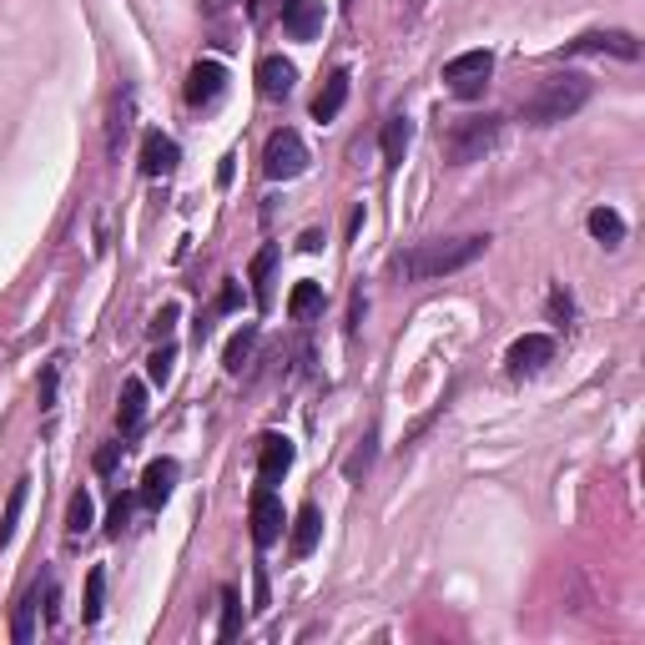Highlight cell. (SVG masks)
<instances>
[{
  "mask_svg": "<svg viewBox=\"0 0 645 645\" xmlns=\"http://www.w3.org/2000/svg\"><path fill=\"white\" fill-rule=\"evenodd\" d=\"M484 248H489V237L484 233L439 237V243H419V248H409L394 268H398V277H409V283H429V277H449V273H459V268H469L474 258H484Z\"/></svg>",
  "mask_w": 645,
  "mask_h": 645,
  "instance_id": "cell-1",
  "label": "cell"
},
{
  "mask_svg": "<svg viewBox=\"0 0 645 645\" xmlns=\"http://www.w3.org/2000/svg\"><path fill=\"white\" fill-rule=\"evenodd\" d=\"M585 101H591V82H585V76H549V82L539 86V97L524 101V122L530 126L570 122Z\"/></svg>",
  "mask_w": 645,
  "mask_h": 645,
  "instance_id": "cell-2",
  "label": "cell"
},
{
  "mask_svg": "<svg viewBox=\"0 0 645 645\" xmlns=\"http://www.w3.org/2000/svg\"><path fill=\"white\" fill-rule=\"evenodd\" d=\"M495 137H499V116H464V122H454L444 132V157L454 166H469L495 147Z\"/></svg>",
  "mask_w": 645,
  "mask_h": 645,
  "instance_id": "cell-3",
  "label": "cell"
},
{
  "mask_svg": "<svg viewBox=\"0 0 645 645\" xmlns=\"http://www.w3.org/2000/svg\"><path fill=\"white\" fill-rule=\"evenodd\" d=\"M262 172L273 182H293L308 172V141L293 132V126H283V132H273L268 137V147H262Z\"/></svg>",
  "mask_w": 645,
  "mask_h": 645,
  "instance_id": "cell-4",
  "label": "cell"
},
{
  "mask_svg": "<svg viewBox=\"0 0 645 645\" xmlns=\"http://www.w3.org/2000/svg\"><path fill=\"white\" fill-rule=\"evenodd\" d=\"M489 76H495V55L489 51H464L454 55L449 66H444V86H449L459 101H474L489 86Z\"/></svg>",
  "mask_w": 645,
  "mask_h": 645,
  "instance_id": "cell-5",
  "label": "cell"
},
{
  "mask_svg": "<svg viewBox=\"0 0 645 645\" xmlns=\"http://www.w3.org/2000/svg\"><path fill=\"white\" fill-rule=\"evenodd\" d=\"M248 520H252V545L258 549L277 545V535H283V499H277L268 484L248 499Z\"/></svg>",
  "mask_w": 645,
  "mask_h": 645,
  "instance_id": "cell-6",
  "label": "cell"
},
{
  "mask_svg": "<svg viewBox=\"0 0 645 645\" xmlns=\"http://www.w3.org/2000/svg\"><path fill=\"white\" fill-rule=\"evenodd\" d=\"M293 459H298V449H293L288 434H262L258 439V480L273 489V484H283V474L293 469Z\"/></svg>",
  "mask_w": 645,
  "mask_h": 645,
  "instance_id": "cell-7",
  "label": "cell"
},
{
  "mask_svg": "<svg viewBox=\"0 0 645 645\" xmlns=\"http://www.w3.org/2000/svg\"><path fill=\"white\" fill-rule=\"evenodd\" d=\"M222 91H227V71H222V61H197L193 76H187V107L193 111L218 107Z\"/></svg>",
  "mask_w": 645,
  "mask_h": 645,
  "instance_id": "cell-8",
  "label": "cell"
},
{
  "mask_svg": "<svg viewBox=\"0 0 645 645\" xmlns=\"http://www.w3.org/2000/svg\"><path fill=\"white\" fill-rule=\"evenodd\" d=\"M555 358V338H545V333H524V338H514L509 344V353H505V363H509V373L514 379H524V373H539Z\"/></svg>",
  "mask_w": 645,
  "mask_h": 645,
  "instance_id": "cell-9",
  "label": "cell"
},
{
  "mask_svg": "<svg viewBox=\"0 0 645 645\" xmlns=\"http://www.w3.org/2000/svg\"><path fill=\"white\" fill-rule=\"evenodd\" d=\"M620 55V61H635L641 55V41H635L631 30H591V36H580V41L565 46V55Z\"/></svg>",
  "mask_w": 645,
  "mask_h": 645,
  "instance_id": "cell-10",
  "label": "cell"
},
{
  "mask_svg": "<svg viewBox=\"0 0 645 645\" xmlns=\"http://www.w3.org/2000/svg\"><path fill=\"white\" fill-rule=\"evenodd\" d=\"M177 162H182V151L172 137H162V132H147V137H141V177H151V182L172 177Z\"/></svg>",
  "mask_w": 645,
  "mask_h": 645,
  "instance_id": "cell-11",
  "label": "cell"
},
{
  "mask_svg": "<svg viewBox=\"0 0 645 645\" xmlns=\"http://www.w3.org/2000/svg\"><path fill=\"white\" fill-rule=\"evenodd\" d=\"M293 86H298V66H293L288 55H262L258 61V91L268 101H283L293 97Z\"/></svg>",
  "mask_w": 645,
  "mask_h": 645,
  "instance_id": "cell-12",
  "label": "cell"
},
{
  "mask_svg": "<svg viewBox=\"0 0 645 645\" xmlns=\"http://www.w3.org/2000/svg\"><path fill=\"white\" fill-rule=\"evenodd\" d=\"M177 459H151L147 474H141V505L147 509H162L166 499H172V489H177Z\"/></svg>",
  "mask_w": 645,
  "mask_h": 645,
  "instance_id": "cell-13",
  "label": "cell"
},
{
  "mask_svg": "<svg viewBox=\"0 0 645 645\" xmlns=\"http://www.w3.org/2000/svg\"><path fill=\"white\" fill-rule=\"evenodd\" d=\"M283 30L293 41H313L323 30V0H283Z\"/></svg>",
  "mask_w": 645,
  "mask_h": 645,
  "instance_id": "cell-14",
  "label": "cell"
},
{
  "mask_svg": "<svg viewBox=\"0 0 645 645\" xmlns=\"http://www.w3.org/2000/svg\"><path fill=\"white\" fill-rule=\"evenodd\" d=\"M318 535H323V509L318 505H302L298 520H293V539H288V555L293 560H308L318 549Z\"/></svg>",
  "mask_w": 645,
  "mask_h": 645,
  "instance_id": "cell-15",
  "label": "cell"
},
{
  "mask_svg": "<svg viewBox=\"0 0 645 645\" xmlns=\"http://www.w3.org/2000/svg\"><path fill=\"white\" fill-rule=\"evenodd\" d=\"M141 424H147V388L132 379V384H122V409H116V429H122V439H132Z\"/></svg>",
  "mask_w": 645,
  "mask_h": 645,
  "instance_id": "cell-16",
  "label": "cell"
},
{
  "mask_svg": "<svg viewBox=\"0 0 645 645\" xmlns=\"http://www.w3.org/2000/svg\"><path fill=\"white\" fill-rule=\"evenodd\" d=\"M348 86H353V76H348V71L338 66V71H333V76H328V86L318 91V101H313V116H318V122H333V116L344 111V101H348Z\"/></svg>",
  "mask_w": 645,
  "mask_h": 645,
  "instance_id": "cell-17",
  "label": "cell"
},
{
  "mask_svg": "<svg viewBox=\"0 0 645 645\" xmlns=\"http://www.w3.org/2000/svg\"><path fill=\"white\" fill-rule=\"evenodd\" d=\"M585 227H591V237L605 243V248H620V243H625V222H620L616 207H595L591 218H585Z\"/></svg>",
  "mask_w": 645,
  "mask_h": 645,
  "instance_id": "cell-18",
  "label": "cell"
},
{
  "mask_svg": "<svg viewBox=\"0 0 645 645\" xmlns=\"http://www.w3.org/2000/svg\"><path fill=\"white\" fill-rule=\"evenodd\" d=\"M384 166H398L404 162V151H409V141H413V122L409 116H388L384 122Z\"/></svg>",
  "mask_w": 645,
  "mask_h": 645,
  "instance_id": "cell-19",
  "label": "cell"
},
{
  "mask_svg": "<svg viewBox=\"0 0 645 645\" xmlns=\"http://www.w3.org/2000/svg\"><path fill=\"white\" fill-rule=\"evenodd\" d=\"M273 268H277V248H262L252 258V298H258V308L273 302Z\"/></svg>",
  "mask_w": 645,
  "mask_h": 645,
  "instance_id": "cell-20",
  "label": "cell"
},
{
  "mask_svg": "<svg viewBox=\"0 0 645 645\" xmlns=\"http://www.w3.org/2000/svg\"><path fill=\"white\" fill-rule=\"evenodd\" d=\"M318 308H323V283H313V277H302L298 288L288 293V318H298V323H302V318H313Z\"/></svg>",
  "mask_w": 645,
  "mask_h": 645,
  "instance_id": "cell-21",
  "label": "cell"
},
{
  "mask_svg": "<svg viewBox=\"0 0 645 645\" xmlns=\"http://www.w3.org/2000/svg\"><path fill=\"white\" fill-rule=\"evenodd\" d=\"M36 605H41V585L15 605V620H11V641L15 645H30V635H36Z\"/></svg>",
  "mask_w": 645,
  "mask_h": 645,
  "instance_id": "cell-22",
  "label": "cell"
},
{
  "mask_svg": "<svg viewBox=\"0 0 645 645\" xmlns=\"http://www.w3.org/2000/svg\"><path fill=\"white\" fill-rule=\"evenodd\" d=\"M91 524H97V505H91V495H71V509H66V535L71 539H82L86 530H91Z\"/></svg>",
  "mask_w": 645,
  "mask_h": 645,
  "instance_id": "cell-23",
  "label": "cell"
},
{
  "mask_svg": "<svg viewBox=\"0 0 645 645\" xmlns=\"http://www.w3.org/2000/svg\"><path fill=\"white\" fill-rule=\"evenodd\" d=\"M252 348H258V323H248L243 333H233V344H227V353H222L227 373H243V363L252 358Z\"/></svg>",
  "mask_w": 645,
  "mask_h": 645,
  "instance_id": "cell-24",
  "label": "cell"
},
{
  "mask_svg": "<svg viewBox=\"0 0 645 645\" xmlns=\"http://www.w3.org/2000/svg\"><path fill=\"white\" fill-rule=\"evenodd\" d=\"M237 631H243V600H237L233 585H222V625H218V635L222 641H237Z\"/></svg>",
  "mask_w": 645,
  "mask_h": 645,
  "instance_id": "cell-25",
  "label": "cell"
},
{
  "mask_svg": "<svg viewBox=\"0 0 645 645\" xmlns=\"http://www.w3.org/2000/svg\"><path fill=\"white\" fill-rule=\"evenodd\" d=\"M26 484H30V480H21V484L11 489V505H5V520H0V549L15 539V520H21V509H26Z\"/></svg>",
  "mask_w": 645,
  "mask_h": 645,
  "instance_id": "cell-26",
  "label": "cell"
},
{
  "mask_svg": "<svg viewBox=\"0 0 645 645\" xmlns=\"http://www.w3.org/2000/svg\"><path fill=\"white\" fill-rule=\"evenodd\" d=\"M101 591H107V570H91V575H86V610H82L86 625L101 620Z\"/></svg>",
  "mask_w": 645,
  "mask_h": 645,
  "instance_id": "cell-27",
  "label": "cell"
},
{
  "mask_svg": "<svg viewBox=\"0 0 645 645\" xmlns=\"http://www.w3.org/2000/svg\"><path fill=\"white\" fill-rule=\"evenodd\" d=\"M172 363H177V348H172V344H162L157 353H151V363H147L151 384H166V379H172Z\"/></svg>",
  "mask_w": 645,
  "mask_h": 645,
  "instance_id": "cell-28",
  "label": "cell"
},
{
  "mask_svg": "<svg viewBox=\"0 0 645 645\" xmlns=\"http://www.w3.org/2000/svg\"><path fill=\"white\" fill-rule=\"evenodd\" d=\"M177 318H182V308H177V302H166L162 313L151 318V338H157V344H172V328H177Z\"/></svg>",
  "mask_w": 645,
  "mask_h": 645,
  "instance_id": "cell-29",
  "label": "cell"
},
{
  "mask_svg": "<svg viewBox=\"0 0 645 645\" xmlns=\"http://www.w3.org/2000/svg\"><path fill=\"white\" fill-rule=\"evenodd\" d=\"M55 384H61V363H46V373H41V413L46 419L55 413Z\"/></svg>",
  "mask_w": 645,
  "mask_h": 645,
  "instance_id": "cell-30",
  "label": "cell"
},
{
  "mask_svg": "<svg viewBox=\"0 0 645 645\" xmlns=\"http://www.w3.org/2000/svg\"><path fill=\"white\" fill-rule=\"evenodd\" d=\"M126 116H132V97H122V111H116V122H111V141H107L111 151H122V141H126V126H132Z\"/></svg>",
  "mask_w": 645,
  "mask_h": 645,
  "instance_id": "cell-31",
  "label": "cell"
},
{
  "mask_svg": "<svg viewBox=\"0 0 645 645\" xmlns=\"http://www.w3.org/2000/svg\"><path fill=\"white\" fill-rule=\"evenodd\" d=\"M126 520H132V495H116V505H111V535H122Z\"/></svg>",
  "mask_w": 645,
  "mask_h": 645,
  "instance_id": "cell-32",
  "label": "cell"
},
{
  "mask_svg": "<svg viewBox=\"0 0 645 645\" xmlns=\"http://www.w3.org/2000/svg\"><path fill=\"white\" fill-rule=\"evenodd\" d=\"M122 449H126V444H107V449L97 454V474H111V469L122 464Z\"/></svg>",
  "mask_w": 645,
  "mask_h": 645,
  "instance_id": "cell-33",
  "label": "cell"
},
{
  "mask_svg": "<svg viewBox=\"0 0 645 645\" xmlns=\"http://www.w3.org/2000/svg\"><path fill=\"white\" fill-rule=\"evenodd\" d=\"M252 610H258V616L268 610V570H262V565H258V575H252Z\"/></svg>",
  "mask_w": 645,
  "mask_h": 645,
  "instance_id": "cell-34",
  "label": "cell"
},
{
  "mask_svg": "<svg viewBox=\"0 0 645 645\" xmlns=\"http://www.w3.org/2000/svg\"><path fill=\"white\" fill-rule=\"evenodd\" d=\"M549 313H555V318H565V323H570V318H575V302H570V293H560V288L549 293Z\"/></svg>",
  "mask_w": 645,
  "mask_h": 645,
  "instance_id": "cell-35",
  "label": "cell"
},
{
  "mask_svg": "<svg viewBox=\"0 0 645 645\" xmlns=\"http://www.w3.org/2000/svg\"><path fill=\"white\" fill-rule=\"evenodd\" d=\"M237 298H243V293H237V283H227V288H222V298H218V313H233Z\"/></svg>",
  "mask_w": 645,
  "mask_h": 645,
  "instance_id": "cell-36",
  "label": "cell"
},
{
  "mask_svg": "<svg viewBox=\"0 0 645 645\" xmlns=\"http://www.w3.org/2000/svg\"><path fill=\"white\" fill-rule=\"evenodd\" d=\"M358 323H363V293H353V308H348V333H358Z\"/></svg>",
  "mask_w": 645,
  "mask_h": 645,
  "instance_id": "cell-37",
  "label": "cell"
},
{
  "mask_svg": "<svg viewBox=\"0 0 645 645\" xmlns=\"http://www.w3.org/2000/svg\"><path fill=\"white\" fill-rule=\"evenodd\" d=\"M298 248H302V252H318V248H323V233H302Z\"/></svg>",
  "mask_w": 645,
  "mask_h": 645,
  "instance_id": "cell-38",
  "label": "cell"
}]
</instances>
